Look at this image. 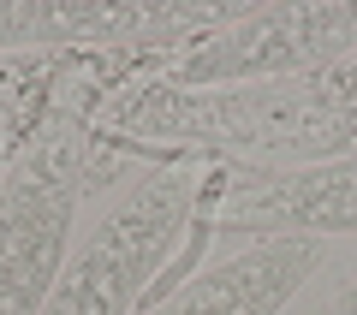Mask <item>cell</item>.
I'll return each instance as SVG.
<instances>
[{
	"label": "cell",
	"mask_w": 357,
	"mask_h": 315,
	"mask_svg": "<svg viewBox=\"0 0 357 315\" xmlns=\"http://www.w3.org/2000/svg\"><path fill=\"white\" fill-rule=\"evenodd\" d=\"M215 232H357V155L321 167H292V173H244L232 190H220V208L208 215Z\"/></svg>",
	"instance_id": "obj_5"
},
{
	"label": "cell",
	"mask_w": 357,
	"mask_h": 315,
	"mask_svg": "<svg viewBox=\"0 0 357 315\" xmlns=\"http://www.w3.org/2000/svg\"><path fill=\"white\" fill-rule=\"evenodd\" d=\"M238 6H89V0H13L0 6V48H54V42H155L185 30H227Z\"/></svg>",
	"instance_id": "obj_6"
},
{
	"label": "cell",
	"mask_w": 357,
	"mask_h": 315,
	"mask_svg": "<svg viewBox=\"0 0 357 315\" xmlns=\"http://www.w3.org/2000/svg\"><path fill=\"white\" fill-rule=\"evenodd\" d=\"M357 54V0L316 6H250L238 24L208 30L178 54L173 84H250V77H298L328 72Z\"/></svg>",
	"instance_id": "obj_4"
},
{
	"label": "cell",
	"mask_w": 357,
	"mask_h": 315,
	"mask_svg": "<svg viewBox=\"0 0 357 315\" xmlns=\"http://www.w3.org/2000/svg\"><path fill=\"white\" fill-rule=\"evenodd\" d=\"M197 215V185L178 167H149L126 197L102 215L89 244L72 256L42 315H131L149 298L155 268L173 256Z\"/></svg>",
	"instance_id": "obj_1"
},
{
	"label": "cell",
	"mask_w": 357,
	"mask_h": 315,
	"mask_svg": "<svg viewBox=\"0 0 357 315\" xmlns=\"http://www.w3.org/2000/svg\"><path fill=\"white\" fill-rule=\"evenodd\" d=\"M77 167L84 131L72 119H54L0 185V315H42L48 291L60 286L77 215Z\"/></svg>",
	"instance_id": "obj_2"
},
{
	"label": "cell",
	"mask_w": 357,
	"mask_h": 315,
	"mask_svg": "<svg viewBox=\"0 0 357 315\" xmlns=\"http://www.w3.org/2000/svg\"><path fill=\"white\" fill-rule=\"evenodd\" d=\"M333 315H357V279L340 291V298H333Z\"/></svg>",
	"instance_id": "obj_8"
},
{
	"label": "cell",
	"mask_w": 357,
	"mask_h": 315,
	"mask_svg": "<svg viewBox=\"0 0 357 315\" xmlns=\"http://www.w3.org/2000/svg\"><path fill=\"white\" fill-rule=\"evenodd\" d=\"M316 268H321V238H304V232L256 238L250 250L185 279L173 298L149 303L143 315H280Z\"/></svg>",
	"instance_id": "obj_7"
},
{
	"label": "cell",
	"mask_w": 357,
	"mask_h": 315,
	"mask_svg": "<svg viewBox=\"0 0 357 315\" xmlns=\"http://www.w3.org/2000/svg\"><path fill=\"white\" fill-rule=\"evenodd\" d=\"M345 77H351V89H357V66H351V72H345Z\"/></svg>",
	"instance_id": "obj_9"
},
{
	"label": "cell",
	"mask_w": 357,
	"mask_h": 315,
	"mask_svg": "<svg viewBox=\"0 0 357 315\" xmlns=\"http://www.w3.org/2000/svg\"><path fill=\"white\" fill-rule=\"evenodd\" d=\"M131 131L155 137H191V143H262V149H321L340 143L357 125V89L340 77V89H227V95H143L126 107Z\"/></svg>",
	"instance_id": "obj_3"
}]
</instances>
